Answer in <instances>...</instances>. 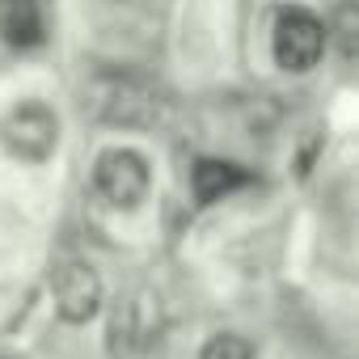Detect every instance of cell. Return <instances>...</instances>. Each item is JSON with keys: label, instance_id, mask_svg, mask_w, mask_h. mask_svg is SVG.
Masks as SVG:
<instances>
[{"label": "cell", "instance_id": "6da1fadb", "mask_svg": "<svg viewBox=\"0 0 359 359\" xmlns=\"http://www.w3.org/2000/svg\"><path fill=\"white\" fill-rule=\"evenodd\" d=\"M64 144V118L43 97H22L0 114V148L18 165H51Z\"/></svg>", "mask_w": 359, "mask_h": 359}, {"label": "cell", "instance_id": "7a4b0ae2", "mask_svg": "<svg viewBox=\"0 0 359 359\" xmlns=\"http://www.w3.org/2000/svg\"><path fill=\"white\" fill-rule=\"evenodd\" d=\"M325 51H330V22H321L304 5L279 9V18L271 26V60H275L279 72L309 76L325 60Z\"/></svg>", "mask_w": 359, "mask_h": 359}, {"label": "cell", "instance_id": "3957f363", "mask_svg": "<svg viewBox=\"0 0 359 359\" xmlns=\"http://www.w3.org/2000/svg\"><path fill=\"white\" fill-rule=\"evenodd\" d=\"M93 191L114 212H140L152 195V165L131 144H110L93 161Z\"/></svg>", "mask_w": 359, "mask_h": 359}, {"label": "cell", "instance_id": "277c9868", "mask_svg": "<svg viewBox=\"0 0 359 359\" xmlns=\"http://www.w3.org/2000/svg\"><path fill=\"white\" fill-rule=\"evenodd\" d=\"M106 304V283L93 262L72 258L51 271V309L64 325H89Z\"/></svg>", "mask_w": 359, "mask_h": 359}, {"label": "cell", "instance_id": "5b68a950", "mask_svg": "<svg viewBox=\"0 0 359 359\" xmlns=\"http://www.w3.org/2000/svg\"><path fill=\"white\" fill-rule=\"evenodd\" d=\"M156 330H161V300L148 296V292H140L127 304H118L114 325H110V346L118 355H140V351L152 346Z\"/></svg>", "mask_w": 359, "mask_h": 359}, {"label": "cell", "instance_id": "8992f818", "mask_svg": "<svg viewBox=\"0 0 359 359\" xmlns=\"http://www.w3.org/2000/svg\"><path fill=\"white\" fill-rule=\"evenodd\" d=\"M250 182H254V173L237 161H224V156H199L191 165V195H195L199 208H212V203L237 195Z\"/></svg>", "mask_w": 359, "mask_h": 359}, {"label": "cell", "instance_id": "52a82bcc", "mask_svg": "<svg viewBox=\"0 0 359 359\" xmlns=\"http://www.w3.org/2000/svg\"><path fill=\"white\" fill-rule=\"evenodd\" d=\"M0 39L18 51H39L47 43V18L39 0H0Z\"/></svg>", "mask_w": 359, "mask_h": 359}, {"label": "cell", "instance_id": "ba28073f", "mask_svg": "<svg viewBox=\"0 0 359 359\" xmlns=\"http://www.w3.org/2000/svg\"><path fill=\"white\" fill-rule=\"evenodd\" d=\"M199 359H254V342H250L245 334L220 330V334H212V338L199 346Z\"/></svg>", "mask_w": 359, "mask_h": 359}, {"label": "cell", "instance_id": "9c48e42d", "mask_svg": "<svg viewBox=\"0 0 359 359\" xmlns=\"http://www.w3.org/2000/svg\"><path fill=\"white\" fill-rule=\"evenodd\" d=\"M5 359H9V355H5Z\"/></svg>", "mask_w": 359, "mask_h": 359}]
</instances>
